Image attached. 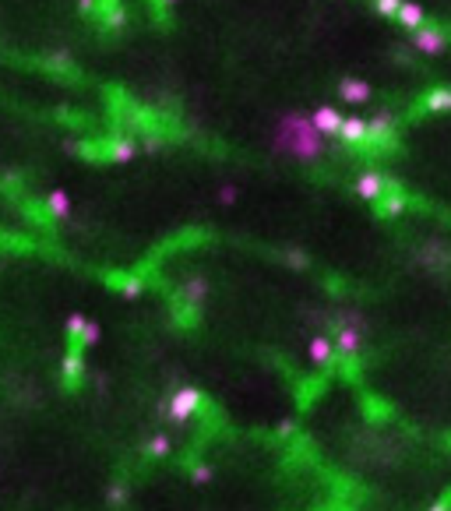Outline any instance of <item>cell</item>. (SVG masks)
<instances>
[{
  "label": "cell",
  "mask_w": 451,
  "mask_h": 511,
  "mask_svg": "<svg viewBox=\"0 0 451 511\" xmlns=\"http://www.w3.org/2000/svg\"><path fill=\"white\" fill-rule=\"evenodd\" d=\"M198 406H201V391L198 388H180V391H173V399H169V416H173L177 423H187Z\"/></svg>",
  "instance_id": "cell-1"
},
{
  "label": "cell",
  "mask_w": 451,
  "mask_h": 511,
  "mask_svg": "<svg viewBox=\"0 0 451 511\" xmlns=\"http://www.w3.org/2000/svg\"><path fill=\"white\" fill-rule=\"evenodd\" d=\"M321 134H335L338 127H342V117H338V109H331V106H321V109H314V120H310Z\"/></svg>",
  "instance_id": "cell-2"
},
{
  "label": "cell",
  "mask_w": 451,
  "mask_h": 511,
  "mask_svg": "<svg viewBox=\"0 0 451 511\" xmlns=\"http://www.w3.org/2000/svg\"><path fill=\"white\" fill-rule=\"evenodd\" d=\"M356 194H360L363 201H377V198L384 194V180H381V173H363V177L356 180Z\"/></svg>",
  "instance_id": "cell-3"
},
{
  "label": "cell",
  "mask_w": 451,
  "mask_h": 511,
  "mask_svg": "<svg viewBox=\"0 0 451 511\" xmlns=\"http://www.w3.org/2000/svg\"><path fill=\"white\" fill-rule=\"evenodd\" d=\"M338 141H346V145H363L367 141V124L363 120H342V127L335 131Z\"/></svg>",
  "instance_id": "cell-4"
},
{
  "label": "cell",
  "mask_w": 451,
  "mask_h": 511,
  "mask_svg": "<svg viewBox=\"0 0 451 511\" xmlns=\"http://www.w3.org/2000/svg\"><path fill=\"white\" fill-rule=\"evenodd\" d=\"M395 15H399V22L409 25V29H420L423 25V8L420 4H406V0H402V8L395 11Z\"/></svg>",
  "instance_id": "cell-5"
},
{
  "label": "cell",
  "mask_w": 451,
  "mask_h": 511,
  "mask_svg": "<svg viewBox=\"0 0 451 511\" xmlns=\"http://www.w3.org/2000/svg\"><path fill=\"white\" fill-rule=\"evenodd\" d=\"M310 360L317 363V367H324L328 360H331V343L324 335H317V338H310Z\"/></svg>",
  "instance_id": "cell-6"
},
{
  "label": "cell",
  "mask_w": 451,
  "mask_h": 511,
  "mask_svg": "<svg viewBox=\"0 0 451 511\" xmlns=\"http://www.w3.org/2000/svg\"><path fill=\"white\" fill-rule=\"evenodd\" d=\"M81 367H85V360H81L78 349L64 356V377H68V381H78V377H81Z\"/></svg>",
  "instance_id": "cell-7"
},
{
  "label": "cell",
  "mask_w": 451,
  "mask_h": 511,
  "mask_svg": "<svg viewBox=\"0 0 451 511\" xmlns=\"http://www.w3.org/2000/svg\"><path fill=\"white\" fill-rule=\"evenodd\" d=\"M342 95H346V99H353V102H360V99H367V95H370V88H367L363 81H342Z\"/></svg>",
  "instance_id": "cell-8"
},
{
  "label": "cell",
  "mask_w": 451,
  "mask_h": 511,
  "mask_svg": "<svg viewBox=\"0 0 451 511\" xmlns=\"http://www.w3.org/2000/svg\"><path fill=\"white\" fill-rule=\"evenodd\" d=\"M338 346H342V353H356L360 349V331L346 328L342 335H338Z\"/></svg>",
  "instance_id": "cell-9"
},
{
  "label": "cell",
  "mask_w": 451,
  "mask_h": 511,
  "mask_svg": "<svg viewBox=\"0 0 451 511\" xmlns=\"http://www.w3.org/2000/svg\"><path fill=\"white\" fill-rule=\"evenodd\" d=\"M148 455H155V459L169 455V437H166V434H155V437L148 441Z\"/></svg>",
  "instance_id": "cell-10"
},
{
  "label": "cell",
  "mask_w": 451,
  "mask_h": 511,
  "mask_svg": "<svg viewBox=\"0 0 451 511\" xmlns=\"http://www.w3.org/2000/svg\"><path fill=\"white\" fill-rule=\"evenodd\" d=\"M416 32H420V36H416V42H420L423 49H430V53H437V49H441V36H434V32H423V25H420Z\"/></svg>",
  "instance_id": "cell-11"
},
{
  "label": "cell",
  "mask_w": 451,
  "mask_h": 511,
  "mask_svg": "<svg viewBox=\"0 0 451 511\" xmlns=\"http://www.w3.org/2000/svg\"><path fill=\"white\" fill-rule=\"evenodd\" d=\"M78 343H85V346H95V343H99V324H95V321H85Z\"/></svg>",
  "instance_id": "cell-12"
},
{
  "label": "cell",
  "mask_w": 451,
  "mask_h": 511,
  "mask_svg": "<svg viewBox=\"0 0 451 511\" xmlns=\"http://www.w3.org/2000/svg\"><path fill=\"white\" fill-rule=\"evenodd\" d=\"M49 208H53L56 215H64V212L71 208V201H68V194H61V191H56V194H49Z\"/></svg>",
  "instance_id": "cell-13"
},
{
  "label": "cell",
  "mask_w": 451,
  "mask_h": 511,
  "mask_svg": "<svg viewBox=\"0 0 451 511\" xmlns=\"http://www.w3.org/2000/svg\"><path fill=\"white\" fill-rule=\"evenodd\" d=\"M374 8H377L381 15H395V11L402 8V0H374Z\"/></svg>",
  "instance_id": "cell-14"
},
{
  "label": "cell",
  "mask_w": 451,
  "mask_h": 511,
  "mask_svg": "<svg viewBox=\"0 0 451 511\" xmlns=\"http://www.w3.org/2000/svg\"><path fill=\"white\" fill-rule=\"evenodd\" d=\"M191 480H194V483H208V480H212V466H194V469H191Z\"/></svg>",
  "instance_id": "cell-15"
},
{
  "label": "cell",
  "mask_w": 451,
  "mask_h": 511,
  "mask_svg": "<svg viewBox=\"0 0 451 511\" xmlns=\"http://www.w3.org/2000/svg\"><path fill=\"white\" fill-rule=\"evenodd\" d=\"M81 328H85V317H81V314H74V317L68 321V335H71V338H78V335H81Z\"/></svg>",
  "instance_id": "cell-16"
},
{
  "label": "cell",
  "mask_w": 451,
  "mask_h": 511,
  "mask_svg": "<svg viewBox=\"0 0 451 511\" xmlns=\"http://www.w3.org/2000/svg\"><path fill=\"white\" fill-rule=\"evenodd\" d=\"M124 293H127V297H138V293H141V286H138L134 278H127V282H124Z\"/></svg>",
  "instance_id": "cell-17"
},
{
  "label": "cell",
  "mask_w": 451,
  "mask_h": 511,
  "mask_svg": "<svg viewBox=\"0 0 451 511\" xmlns=\"http://www.w3.org/2000/svg\"><path fill=\"white\" fill-rule=\"evenodd\" d=\"M430 511H448V508H444V504H434V508H430Z\"/></svg>",
  "instance_id": "cell-18"
}]
</instances>
